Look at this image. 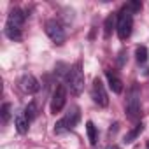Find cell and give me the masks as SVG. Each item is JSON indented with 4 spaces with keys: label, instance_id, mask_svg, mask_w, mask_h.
<instances>
[{
    "label": "cell",
    "instance_id": "6da1fadb",
    "mask_svg": "<svg viewBox=\"0 0 149 149\" xmlns=\"http://www.w3.org/2000/svg\"><path fill=\"white\" fill-rule=\"evenodd\" d=\"M25 18H26V14H23L21 9H18V7H14L9 13L7 21H6V28H4L7 39H11V40H21V37H23L21 35V28H23Z\"/></svg>",
    "mask_w": 149,
    "mask_h": 149
},
{
    "label": "cell",
    "instance_id": "7a4b0ae2",
    "mask_svg": "<svg viewBox=\"0 0 149 149\" xmlns=\"http://www.w3.org/2000/svg\"><path fill=\"white\" fill-rule=\"evenodd\" d=\"M132 30H133V13L125 6L118 18H116V32H118V37L121 40H126L130 35H132Z\"/></svg>",
    "mask_w": 149,
    "mask_h": 149
},
{
    "label": "cell",
    "instance_id": "3957f363",
    "mask_svg": "<svg viewBox=\"0 0 149 149\" xmlns=\"http://www.w3.org/2000/svg\"><path fill=\"white\" fill-rule=\"evenodd\" d=\"M67 86L74 95H81L84 90V74L81 70V65L76 63L67 72Z\"/></svg>",
    "mask_w": 149,
    "mask_h": 149
},
{
    "label": "cell",
    "instance_id": "277c9868",
    "mask_svg": "<svg viewBox=\"0 0 149 149\" xmlns=\"http://www.w3.org/2000/svg\"><path fill=\"white\" fill-rule=\"evenodd\" d=\"M126 114L130 119H137L140 116V90L133 84L126 95Z\"/></svg>",
    "mask_w": 149,
    "mask_h": 149
},
{
    "label": "cell",
    "instance_id": "5b68a950",
    "mask_svg": "<svg viewBox=\"0 0 149 149\" xmlns=\"http://www.w3.org/2000/svg\"><path fill=\"white\" fill-rule=\"evenodd\" d=\"M44 28H46L47 37H49L56 46L65 44V40H67V33H65V30H63V26H61V23H60L58 19H47L46 25H44Z\"/></svg>",
    "mask_w": 149,
    "mask_h": 149
},
{
    "label": "cell",
    "instance_id": "8992f818",
    "mask_svg": "<svg viewBox=\"0 0 149 149\" xmlns=\"http://www.w3.org/2000/svg\"><path fill=\"white\" fill-rule=\"evenodd\" d=\"M91 98H93V102L97 104V105H100V107H107L109 105V97H107V91H105V86H104V83L97 77L95 81H93V84H91Z\"/></svg>",
    "mask_w": 149,
    "mask_h": 149
},
{
    "label": "cell",
    "instance_id": "52a82bcc",
    "mask_svg": "<svg viewBox=\"0 0 149 149\" xmlns=\"http://www.w3.org/2000/svg\"><path fill=\"white\" fill-rule=\"evenodd\" d=\"M65 102H67V88L63 84H58L56 90L53 91V97H51V105H49L51 112L53 114L60 112L65 107Z\"/></svg>",
    "mask_w": 149,
    "mask_h": 149
},
{
    "label": "cell",
    "instance_id": "ba28073f",
    "mask_svg": "<svg viewBox=\"0 0 149 149\" xmlns=\"http://www.w3.org/2000/svg\"><path fill=\"white\" fill-rule=\"evenodd\" d=\"M19 86H21V90L25 91V93H37L39 90H40V84H39V81L32 76V74H25V76L21 77V81H19Z\"/></svg>",
    "mask_w": 149,
    "mask_h": 149
},
{
    "label": "cell",
    "instance_id": "9c48e42d",
    "mask_svg": "<svg viewBox=\"0 0 149 149\" xmlns=\"http://www.w3.org/2000/svg\"><path fill=\"white\" fill-rule=\"evenodd\" d=\"M63 119V123H65V126L68 128V130H74L77 126V123H79V119H81V111H79V107L77 105H72L70 109H68V112L65 114V118H61Z\"/></svg>",
    "mask_w": 149,
    "mask_h": 149
},
{
    "label": "cell",
    "instance_id": "30bf717a",
    "mask_svg": "<svg viewBox=\"0 0 149 149\" xmlns=\"http://www.w3.org/2000/svg\"><path fill=\"white\" fill-rule=\"evenodd\" d=\"M28 125H30V119H28V116L25 114V111L16 112V116H14V126H16V132L21 133V135H25V133L28 132Z\"/></svg>",
    "mask_w": 149,
    "mask_h": 149
},
{
    "label": "cell",
    "instance_id": "8fae6325",
    "mask_svg": "<svg viewBox=\"0 0 149 149\" xmlns=\"http://www.w3.org/2000/svg\"><path fill=\"white\" fill-rule=\"evenodd\" d=\"M105 77H107V83H109V88L116 93V95H119L121 91H123V81L116 76L114 72H111L109 68L105 70Z\"/></svg>",
    "mask_w": 149,
    "mask_h": 149
},
{
    "label": "cell",
    "instance_id": "7c38bea8",
    "mask_svg": "<svg viewBox=\"0 0 149 149\" xmlns=\"http://www.w3.org/2000/svg\"><path fill=\"white\" fill-rule=\"evenodd\" d=\"M142 130H144V125H142V123L135 125V128H133V130H130V132L125 135V140H123V142H125V144H132V142H133L140 133H142Z\"/></svg>",
    "mask_w": 149,
    "mask_h": 149
},
{
    "label": "cell",
    "instance_id": "4fadbf2b",
    "mask_svg": "<svg viewBox=\"0 0 149 149\" xmlns=\"http://www.w3.org/2000/svg\"><path fill=\"white\" fill-rule=\"evenodd\" d=\"M86 133H88V140H90V144L95 146L97 140H98V132H97V126L93 125V121H88V123H86Z\"/></svg>",
    "mask_w": 149,
    "mask_h": 149
},
{
    "label": "cell",
    "instance_id": "5bb4252c",
    "mask_svg": "<svg viewBox=\"0 0 149 149\" xmlns=\"http://www.w3.org/2000/svg\"><path fill=\"white\" fill-rule=\"evenodd\" d=\"M114 23H116L114 14H111V16H107V18H105V23H104V37H105V39H109V37H111L112 28H114Z\"/></svg>",
    "mask_w": 149,
    "mask_h": 149
},
{
    "label": "cell",
    "instance_id": "9a60e30c",
    "mask_svg": "<svg viewBox=\"0 0 149 149\" xmlns=\"http://www.w3.org/2000/svg\"><path fill=\"white\" fill-rule=\"evenodd\" d=\"M147 56H149V53H147V47L146 46H139L135 49V58H137L139 63H146L147 61Z\"/></svg>",
    "mask_w": 149,
    "mask_h": 149
},
{
    "label": "cell",
    "instance_id": "2e32d148",
    "mask_svg": "<svg viewBox=\"0 0 149 149\" xmlns=\"http://www.w3.org/2000/svg\"><path fill=\"white\" fill-rule=\"evenodd\" d=\"M37 112H39V111H37V105H35V102H30V104L25 107V114L28 116V119H30V121L37 118Z\"/></svg>",
    "mask_w": 149,
    "mask_h": 149
},
{
    "label": "cell",
    "instance_id": "e0dca14e",
    "mask_svg": "<svg viewBox=\"0 0 149 149\" xmlns=\"http://www.w3.org/2000/svg\"><path fill=\"white\" fill-rule=\"evenodd\" d=\"M9 118H11V104H4L2 105V121L7 123Z\"/></svg>",
    "mask_w": 149,
    "mask_h": 149
},
{
    "label": "cell",
    "instance_id": "ac0fdd59",
    "mask_svg": "<svg viewBox=\"0 0 149 149\" xmlns=\"http://www.w3.org/2000/svg\"><path fill=\"white\" fill-rule=\"evenodd\" d=\"M65 132H68V128L65 126L63 119L56 121V123H54V133H56V135H60V133H65Z\"/></svg>",
    "mask_w": 149,
    "mask_h": 149
},
{
    "label": "cell",
    "instance_id": "d6986e66",
    "mask_svg": "<svg viewBox=\"0 0 149 149\" xmlns=\"http://www.w3.org/2000/svg\"><path fill=\"white\" fill-rule=\"evenodd\" d=\"M126 7H128L132 13H139V11L142 9V2H130V4H126Z\"/></svg>",
    "mask_w": 149,
    "mask_h": 149
},
{
    "label": "cell",
    "instance_id": "ffe728a7",
    "mask_svg": "<svg viewBox=\"0 0 149 149\" xmlns=\"http://www.w3.org/2000/svg\"><path fill=\"white\" fill-rule=\"evenodd\" d=\"M107 149H121V147H119V146H114V144H112V146H107Z\"/></svg>",
    "mask_w": 149,
    "mask_h": 149
},
{
    "label": "cell",
    "instance_id": "44dd1931",
    "mask_svg": "<svg viewBox=\"0 0 149 149\" xmlns=\"http://www.w3.org/2000/svg\"><path fill=\"white\" fill-rule=\"evenodd\" d=\"M147 149H149V142H147Z\"/></svg>",
    "mask_w": 149,
    "mask_h": 149
}]
</instances>
